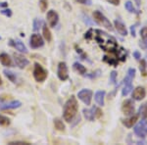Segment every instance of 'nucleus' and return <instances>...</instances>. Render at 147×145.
Returning a JSON list of instances; mask_svg holds the SVG:
<instances>
[{
	"mask_svg": "<svg viewBox=\"0 0 147 145\" xmlns=\"http://www.w3.org/2000/svg\"><path fill=\"white\" fill-rule=\"evenodd\" d=\"M94 32H95V36L93 35V37L104 51L116 52L118 45L117 41L113 36H111L110 34H106L105 32H102L100 30H95Z\"/></svg>",
	"mask_w": 147,
	"mask_h": 145,
	"instance_id": "obj_1",
	"label": "nucleus"
},
{
	"mask_svg": "<svg viewBox=\"0 0 147 145\" xmlns=\"http://www.w3.org/2000/svg\"><path fill=\"white\" fill-rule=\"evenodd\" d=\"M78 109H79V104H78L77 98L75 96H71L67 102L64 105L63 110V118L66 122L71 123L74 120L78 113Z\"/></svg>",
	"mask_w": 147,
	"mask_h": 145,
	"instance_id": "obj_2",
	"label": "nucleus"
},
{
	"mask_svg": "<svg viewBox=\"0 0 147 145\" xmlns=\"http://www.w3.org/2000/svg\"><path fill=\"white\" fill-rule=\"evenodd\" d=\"M32 75H34V80H36L37 82H43L44 80H45L46 78H47L48 73H47V71L43 67H42L40 64L34 63V72H32Z\"/></svg>",
	"mask_w": 147,
	"mask_h": 145,
	"instance_id": "obj_3",
	"label": "nucleus"
},
{
	"mask_svg": "<svg viewBox=\"0 0 147 145\" xmlns=\"http://www.w3.org/2000/svg\"><path fill=\"white\" fill-rule=\"evenodd\" d=\"M93 18H94V20L99 24V25L102 26V27L106 28L107 30H113V27H112V24H111V22L101 13L100 11H94L93 12Z\"/></svg>",
	"mask_w": 147,
	"mask_h": 145,
	"instance_id": "obj_4",
	"label": "nucleus"
},
{
	"mask_svg": "<svg viewBox=\"0 0 147 145\" xmlns=\"http://www.w3.org/2000/svg\"><path fill=\"white\" fill-rule=\"evenodd\" d=\"M82 113H84V118L90 122L94 121V119H98L102 116V111L95 106L92 107L91 109H84Z\"/></svg>",
	"mask_w": 147,
	"mask_h": 145,
	"instance_id": "obj_5",
	"label": "nucleus"
},
{
	"mask_svg": "<svg viewBox=\"0 0 147 145\" xmlns=\"http://www.w3.org/2000/svg\"><path fill=\"white\" fill-rule=\"evenodd\" d=\"M57 76H58L59 80H67L69 78V74H68V67L67 64L65 62H60L58 65V69H57Z\"/></svg>",
	"mask_w": 147,
	"mask_h": 145,
	"instance_id": "obj_6",
	"label": "nucleus"
},
{
	"mask_svg": "<svg viewBox=\"0 0 147 145\" xmlns=\"http://www.w3.org/2000/svg\"><path fill=\"white\" fill-rule=\"evenodd\" d=\"M92 91L90 89H82L78 93V97L79 99H80L85 105H90L91 103V99H92Z\"/></svg>",
	"mask_w": 147,
	"mask_h": 145,
	"instance_id": "obj_7",
	"label": "nucleus"
},
{
	"mask_svg": "<svg viewBox=\"0 0 147 145\" xmlns=\"http://www.w3.org/2000/svg\"><path fill=\"white\" fill-rule=\"evenodd\" d=\"M30 45L32 48L34 49H37L39 47H42L44 45V41L43 38L40 34H34L30 35Z\"/></svg>",
	"mask_w": 147,
	"mask_h": 145,
	"instance_id": "obj_8",
	"label": "nucleus"
},
{
	"mask_svg": "<svg viewBox=\"0 0 147 145\" xmlns=\"http://www.w3.org/2000/svg\"><path fill=\"white\" fill-rule=\"evenodd\" d=\"M122 111L125 115L127 116H131L134 115V103L132 100L130 99H127L123 102V105H122Z\"/></svg>",
	"mask_w": 147,
	"mask_h": 145,
	"instance_id": "obj_9",
	"label": "nucleus"
},
{
	"mask_svg": "<svg viewBox=\"0 0 147 145\" xmlns=\"http://www.w3.org/2000/svg\"><path fill=\"white\" fill-rule=\"evenodd\" d=\"M13 57H14V61H15L16 65H17L20 69H24L25 67H27L28 64H30V61H28L26 57L21 55V54L14 53Z\"/></svg>",
	"mask_w": 147,
	"mask_h": 145,
	"instance_id": "obj_10",
	"label": "nucleus"
},
{
	"mask_svg": "<svg viewBox=\"0 0 147 145\" xmlns=\"http://www.w3.org/2000/svg\"><path fill=\"white\" fill-rule=\"evenodd\" d=\"M46 19H47V22H48L49 26H50L51 28H55V26L58 24V21H59V15L57 14V12H55L54 10H50L47 12Z\"/></svg>",
	"mask_w": 147,
	"mask_h": 145,
	"instance_id": "obj_11",
	"label": "nucleus"
},
{
	"mask_svg": "<svg viewBox=\"0 0 147 145\" xmlns=\"http://www.w3.org/2000/svg\"><path fill=\"white\" fill-rule=\"evenodd\" d=\"M8 44L10 45V46L14 47V48H16L18 51L22 52V53H28V49L27 47H26V45L24 44V42H22L21 40L19 39H10L8 42Z\"/></svg>",
	"mask_w": 147,
	"mask_h": 145,
	"instance_id": "obj_12",
	"label": "nucleus"
},
{
	"mask_svg": "<svg viewBox=\"0 0 147 145\" xmlns=\"http://www.w3.org/2000/svg\"><path fill=\"white\" fill-rule=\"evenodd\" d=\"M134 134H136V135H138L139 137H141V138H144V137L146 136L147 129H146L145 125H144L143 121L139 122L136 127H134Z\"/></svg>",
	"mask_w": 147,
	"mask_h": 145,
	"instance_id": "obj_13",
	"label": "nucleus"
},
{
	"mask_svg": "<svg viewBox=\"0 0 147 145\" xmlns=\"http://www.w3.org/2000/svg\"><path fill=\"white\" fill-rule=\"evenodd\" d=\"M145 95H146V91L142 86H137L136 88L132 91V98L136 101L142 100V99L145 97Z\"/></svg>",
	"mask_w": 147,
	"mask_h": 145,
	"instance_id": "obj_14",
	"label": "nucleus"
},
{
	"mask_svg": "<svg viewBox=\"0 0 147 145\" xmlns=\"http://www.w3.org/2000/svg\"><path fill=\"white\" fill-rule=\"evenodd\" d=\"M21 106H22V103H21V101L14 100V101L9 102V103L2 104V105L0 106V109H1V110H9V109L19 108V107H21Z\"/></svg>",
	"mask_w": 147,
	"mask_h": 145,
	"instance_id": "obj_15",
	"label": "nucleus"
},
{
	"mask_svg": "<svg viewBox=\"0 0 147 145\" xmlns=\"http://www.w3.org/2000/svg\"><path fill=\"white\" fill-rule=\"evenodd\" d=\"M134 77H136V70L134 69H129L127 74V77L124 80V84L125 85H132V80H134Z\"/></svg>",
	"mask_w": 147,
	"mask_h": 145,
	"instance_id": "obj_16",
	"label": "nucleus"
},
{
	"mask_svg": "<svg viewBox=\"0 0 147 145\" xmlns=\"http://www.w3.org/2000/svg\"><path fill=\"white\" fill-rule=\"evenodd\" d=\"M114 24H115V27H116L117 32H119L121 35H127V28H125V26L122 22H121V21L116 20L115 22H114Z\"/></svg>",
	"mask_w": 147,
	"mask_h": 145,
	"instance_id": "obj_17",
	"label": "nucleus"
},
{
	"mask_svg": "<svg viewBox=\"0 0 147 145\" xmlns=\"http://www.w3.org/2000/svg\"><path fill=\"white\" fill-rule=\"evenodd\" d=\"M105 94L106 92L104 90H99L97 91L95 95H94V99H95L96 103L99 106H104V98H105Z\"/></svg>",
	"mask_w": 147,
	"mask_h": 145,
	"instance_id": "obj_18",
	"label": "nucleus"
},
{
	"mask_svg": "<svg viewBox=\"0 0 147 145\" xmlns=\"http://www.w3.org/2000/svg\"><path fill=\"white\" fill-rule=\"evenodd\" d=\"M0 63L5 67H11L12 59L7 53H1L0 54Z\"/></svg>",
	"mask_w": 147,
	"mask_h": 145,
	"instance_id": "obj_19",
	"label": "nucleus"
},
{
	"mask_svg": "<svg viewBox=\"0 0 147 145\" xmlns=\"http://www.w3.org/2000/svg\"><path fill=\"white\" fill-rule=\"evenodd\" d=\"M137 119H138V116L137 115L130 116L129 118L123 120V123H124V125H125L127 127H132L134 125H136V123L137 122Z\"/></svg>",
	"mask_w": 147,
	"mask_h": 145,
	"instance_id": "obj_20",
	"label": "nucleus"
},
{
	"mask_svg": "<svg viewBox=\"0 0 147 145\" xmlns=\"http://www.w3.org/2000/svg\"><path fill=\"white\" fill-rule=\"evenodd\" d=\"M3 74L5 75V77L8 78L10 82H14V84H15L16 80H17V76H16L15 73L12 72V71H10V70H4Z\"/></svg>",
	"mask_w": 147,
	"mask_h": 145,
	"instance_id": "obj_21",
	"label": "nucleus"
},
{
	"mask_svg": "<svg viewBox=\"0 0 147 145\" xmlns=\"http://www.w3.org/2000/svg\"><path fill=\"white\" fill-rule=\"evenodd\" d=\"M54 127L59 132H65L66 127H65V123H63V121H61L60 119H55L54 120Z\"/></svg>",
	"mask_w": 147,
	"mask_h": 145,
	"instance_id": "obj_22",
	"label": "nucleus"
},
{
	"mask_svg": "<svg viewBox=\"0 0 147 145\" xmlns=\"http://www.w3.org/2000/svg\"><path fill=\"white\" fill-rule=\"evenodd\" d=\"M42 34H43V37L47 40V41L48 42L51 41V39H52L51 32H50V30L47 28V26L44 25V24H43V26H42Z\"/></svg>",
	"mask_w": 147,
	"mask_h": 145,
	"instance_id": "obj_23",
	"label": "nucleus"
},
{
	"mask_svg": "<svg viewBox=\"0 0 147 145\" xmlns=\"http://www.w3.org/2000/svg\"><path fill=\"white\" fill-rule=\"evenodd\" d=\"M73 67L75 69V71H77L80 75H84V74L86 73V68H85L84 65H82L80 63H79V62H76Z\"/></svg>",
	"mask_w": 147,
	"mask_h": 145,
	"instance_id": "obj_24",
	"label": "nucleus"
},
{
	"mask_svg": "<svg viewBox=\"0 0 147 145\" xmlns=\"http://www.w3.org/2000/svg\"><path fill=\"white\" fill-rule=\"evenodd\" d=\"M138 113H139V116H140L143 120L147 119V102L140 105V107H139V109H138Z\"/></svg>",
	"mask_w": 147,
	"mask_h": 145,
	"instance_id": "obj_25",
	"label": "nucleus"
},
{
	"mask_svg": "<svg viewBox=\"0 0 147 145\" xmlns=\"http://www.w3.org/2000/svg\"><path fill=\"white\" fill-rule=\"evenodd\" d=\"M43 26V22H42V20H40V19H34V23H32V30H34V32H37V30H39V28Z\"/></svg>",
	"mask_w": 147,
	"mask_h": 145,
	"instance_id": "obj_26",
	"label": "nucleus"
},
{
	"mask_svg": "<svg viewBox=\"0 0 147 145\" xmlns=\"http://www.w3.org/2000/svg\"><path fill=\"white\" fill-rule=\"evenodd\" d=\"M10 123H11L10 119L3 115H0V125H2V127H8L10 125Z\"/></svg>",
	"mask_w": 147,
	"mask_h": 145,
	"instance_id": "obj_27",
	"label": "nucleus"
},
{
	"mask_svg": "<svg viewBox=\"0 0 147 145\" xmlns=\"http://www.w3.org/2000/svg\"><path fill=\"white\" fill-rule=\"evenodd\" d=\"M125 9H127V10L129 12V13H136V14L138 13V12L136 10V8L134 7V4H132L130 1H127V2H125Z\"/></svg>",
	"mask_w": 147,
	"mask_h": 145,
	"instance_id": "obj_28",
	"label": "nucleus"
},
{
	"mask_svg": "<svg viewBox=\"0 0 147 145\" xmlns=\"http://www.w3.org/2000/svg\"><path fill=\"white\" fill-rule=\"evenodd\" d=\"M39 7L42 12L46 11L47 7H48V1L47 0H39Z\"/></svg>",
	"mask_w": 147,
	"mask_h": 145,
	"instance_id": "obj_29",
	"label": "nucleus"
},
{
	"mask_svg": "<svg viewBox=\"0 0 147 145\" xmlns=\"http://www.w3.org/2000/svg\"><path fill=\"white\" fill-rule=\"evenodd\" d=\"M131 89H132V85H125L124 88L122 90L123 96H127V95L131 91Z\"/></svg>",
	"mask_w": 147,
	"mask_h": 145,
	"instance_id": "obj_30",
	"label": "nucleus"
},
{
	"mask_svg": "<svg viewBox=\"0 0 147 145\" xmlns=\"http://www.w3.org/2000/svg\"><path fill=\"white\" fill-rule=\"evenodd\" d=\"M139 69H140V72L143 76H146L147 73H146V62L145 60H141L140 62V67H139Z\"/></svg>",
	"mask_w": 147,
	"mask_h": 145,
	"instance_id": "obj_31",
	"label": "nucleus"
},
{
	"mask_svg": "<svg viewBox=\"0 0 147 145\" xmlns=\"http://www.w3.org/2000/svg\"><path fill=\"white\" fill-rule=\"evenodd\" d=\"M0 13L2 14V15H4V16H6V17H8V18H10V17H12V10L11 9H7V8H4L3 10H1L0 11Z\"/></svg>",
	"mask_w": 147,
	"mask_h": 145,
	"instance_id": "obj_32",
	"label": "nucleus"
},
{
	"mask_svg": "<svg viewBox=\"0 0 147 145\" xmlns=\"http://www.w3.org/2000/svg\"><path fill=\"white\" fill-rule=\"evenodd\" d=\"M116 78H117V73L116 71H113L110 74V82L111 84H116Z\"/></svg>",
	"mask_w": 147,
	"mask_h": 145,
	"instance_id": "obj_33",
	"label": "nucleus"
},
{
	"mask_svg": "<svg viewBox=\"0 0 147 145\" xmlns=\"http://www.w3.org/2000/svg\"><path fill=\"white\" fill-rule=\"evenodd\" d=\"M140 35H141V37L142 38H146L147 37V27H144V28H141V30H140Z\"/></svg>",
	"mask_w": 147,
	"mask_h": 145,
	"instance_id": "obj_34",
	"label": "nucleus"
},
{
	"mask_svg": "<svg viewBox=\"0 0 147 145\" xmlns=\"http://www.w3.org/2000/svg\"><path fill=\"white\" fill-rule=\"evenodd\" d=\"M92 32H93V30H92V28H90V30H89L88 32H87L86 34H85V35H84L85 38H86V39H91L92 37H93V34H91Z\"/></svg>",
	"mask_w": 147,
	"mask_h": 145,
	"instance_id": "obj_35",
	"label": "nucleus"
},
{
	"mask_svg": "<svg viewBox=\"0 0 147 145\" xmlns=\"http://www.w3.org/2000/svg\"><path fill=\"white\" fill-rule=\"evenodd\" d=\"M9 144L10 145H14V144H24V145H28L30 143L28 142H26V141H11L9 142Z\"/></svg>",
	"mask_w": 147,
	"mask_h": 145,
	"instance_id": "obj_36",
	"label": "nucleus"
},
{
	"mask_svg": "<svg viewBox=\"0 0 147 145\" xmlns=\"http://www.w3.org/2000/svg\"><path fill=\"white\" fill-rule=\"evenodd\" d=\"M107 1L109 2V3L113 4V5H119L120 4V0H107Z\"/></svg>",
	"mask_w": 147,
	"mask_h": 145,
	"instance_id": "obj_37",
	"label": "nucleus"
},
{
	"mask_svg": "<svg viewBox=\"0 0 147 145\" xmlns=\"http://www.w3.org/2000/svg\"><path fill=\"white\" fill-rule=\"evenodd\" d=\"M134 57L136 59V60H139V59L141 58V55H140V53H139L138 51H134Z\"/></svg>",
	"mask_w": 147,
	"mask_h": 145,
	"instance_id": "obj_38",
	"label": "nucleus"
},
{
	"mask_svg": "<svg viewBox=\"0 0 147 145\" xmlns=\"http://www.w3.org/2000/svg\"><path fill=\"white\" fill-rule=\"evenodd\" d=\"M8 3L7 2H0V8H7Z\"/></svg>",
	"mask_w": 147,
	"mask_h": 145,
	"instance_id": "obj_39",
	"label": "nucleus"
},
{
	"mask_svg": "<svg viewBox=\"0 0 147 145\" xmlns=\"http://www.w3.org/2000/svg\"><path fill=\"white\" fill-rule=\"evenodd\" d=\"M142 43H143V45H142V46H143L144 48H145L146 50H147V37L143 39V42H142Z\"/></svg>",
	"mask_w": 147,
	"mask_h": 145,
	"instance_id": "obj_40",
	"label": "nucleus"
},
{
	"mask_svg": "<svg viewBox=\"0 0 147 145\" xmlns=\"http://www.w3.org/2000/svg\"><path fill=\"white\" fill-rule=\"evenodd\" d=\"M76 1L79 2V3H80V4H86L87 0H76Z\"/></svg>",
	"mask_w": 147,
	"mask_h": 145,
	"instance_id": "obj_41",
	"label": "nucleus"
},
{
	"mask_svg": "<svg viewBox=\"0 0 147 145\" xmlns=\"http://www.w3.org/2000/svg\"><path fill=\"white\" fill-rule=\"evenodd\" d=\"M131 35L132 36H136V30H134V26L131 27Z\"/></svg>",
	"mask_w": 147,
	"mask_h": 145,
	"instance_id": "obj_42",
	"label": "nucleus"
},
{
	"mask_svg": "<svg viewBox=\"0 0 147 145\" xmlns=\"http://www.w3.org/2000/svg\"><path fill=\"white\" fill-rule=\"evenodd\" d=\"M143 123H144V125H145V127H146V129H147V120L143 121Z\"/></svg>",
	"mask_w": 147,
	"mask_h": 145,
	"instance_id": "obj_43",
	"label": "nucleus"
},
{
	"mask_svg": "<svg viewBox=\"0 0 147 145\" xmlns=\"http://www.w3.org/2000/svg\"><path fill=\"white\" fill-rule=\"evenodd\" d=\"M136 1L137 5H139V4H140V1H139V0H136Z\"/></svg>",
	"mask_w": 147,
	"mask_h": 145,
	"instance_id": "obj_44",
	"label": "nucleus"
},
{
	"mask_svg": "<svg viewBox=\"0 0 147 145\" xmlns=\"http://www.w3.org/2000/svg\"><path fill=\"white\" fill-rule=\"evenodd\" d=\"M2 84V80H1V78H0V85Z\"/></svg>",
	"mask_w": 147,
	"mask_h": 145,
	"instance_id": "obj_45",
	"label": "nucleus"
},
{
	"mask_svg": "<svg viewBox=\"0 0 147 145\" xmlns=\"http://www.w3.org/2000/svg\"><path fill=\"white\" fill-rule=\"evenodd\" d=\"M0 39H1V36H0Z\"/></svg>",
	"mask_w": 147,
	"mask_h": 145,
	"instance_id": "obj_46",
	"label": "nucleus"
}]
</instances>
